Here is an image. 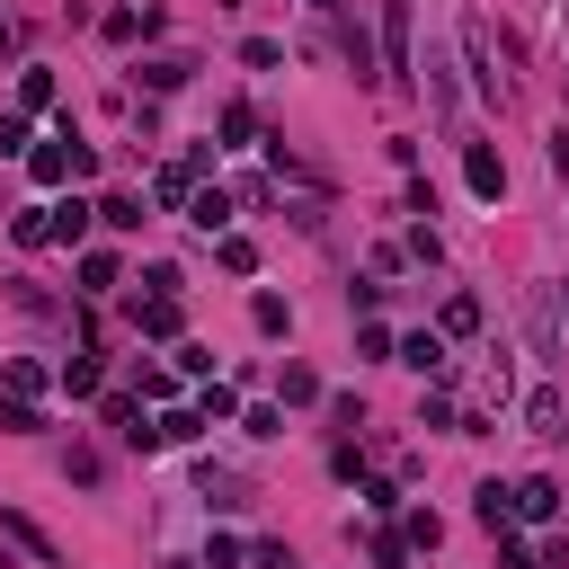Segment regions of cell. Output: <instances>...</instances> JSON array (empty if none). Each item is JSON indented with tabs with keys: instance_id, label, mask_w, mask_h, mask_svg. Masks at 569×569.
<instances>
[{
	"instance_id": "cell-1",
	"label": "cell",
	"mask_w": 569,
	"mask_h": 569,
	"mask_svg": "<svg viewBox=\"0 0 569 569\" xmlns=\"http://www.w3.org/2000/svg\"><path fill=\"white\" fill-rule=\"evenodd\" d=\"M213 160H222V142H196L187 160H169V169L151 178V204H160V213H187V196L204 187V169H213Z\"/></svg>"
},
{
	"instance_id": "cell-2",
	"label": "cell",
	"mask_w": 569,
	"mask_h": 569,
	"mask_svg": "<svg viewBox=\"0 0 569 569\" xmlns=\"http://www.w3.org/2000/svg\"><path fill=\"white\" fill-rule=\"evenodd\" d=\"M409 18H418V0H382V80H409V71H418Z\"/></svg>"
},
{
	"instance_id": "cell-3",
	"label": "cell",
	"mask_w": 569,
	"mask_h": 569,
	"mask_svg": "<svg viewBox=\"0 0 569 569\" xmlns=\"http://www.w3.org/2000/svg\"><path fill=\"white\" fill-rule=\"evenodd\" d=\"M462 178H471L480 204H498V196H507V160H498V142H462Z\"/></svg>"
},
{
	"instance_id": "cell-4",
	"label": "cell",
	"mask_w": 569,
	"mask_h": 569,
	"mask_svg": "<svg viewBox=\"0 0 569 569\" xmlns=\"http://www.w3.org/2000/svg\"><path fill=\"white\" fill-rule=\"evenodd\" d=\"M516 516H525V525H560V516H569V489L533 471V480H516Z\"/></svg>"
},
{
	"instance_id": "cell-5",
	"label": "cell",
	"mask_w": 569,
	"mask_h": 569,
	"mask_svg": "<svg viewBox=\"0 0 569 569\" xmlns=\"http://www.w3.org/2000/svg\"><path fill=\"white\" fill-rule=\"evenodd\" d=\"M391 365H409V373H445V329H409V338H391Z\"/></svg>"
},
{
	"instance_id": "cell-6",
	"label": "cell",
	"mask_w": 569,
	"mask_h": 569,
	"mask_svg": "<svg viewBox=\"0 0 569 569\" xmlns=\"http://www.w3.org/2000/svg\"><path fill=\"white\" fill-rule=\"evenodd\" d=\"M462 71H471V89L498 107V71H489V27H480V18H462Z\"/></svg>"
},
{
	"instance_id": "cell-7",
	"label": "cell",
	"mask_w": 569,
	"mask_h": 569,
	"mask_svg": "<svg viewBox=\"0 0 569 569\" xmlns=\"http://www.w3.org/2000/svg\"><path fill=\"white\" fill-rule=\"evenodd\" d=\"M89 222H98V204H80V196L44 204V240H62V249H80V240H89Z\"/></svg>"
},
{
	"instance_id": "cell-8",
	"label": "cell",
	"mask_w": 569,
	"mask_h": 569,
	"mask_svg": "<svg viewBox=\"0 0 569 569\" xmlns=\"http://www.w3.org/2000/svg\"><path fill=\"white\" fill-rule=\"evenodd\" d=\"M133 329H142V338H178V329H187L178 293H133Z\"/></svg>"
},
{
	"instance_id": "cell-9",
	"label": "cell",
	"mask_w": 569,
	"mask_h": 569,
	"mask_svg": "<svg viewBox=\"0 0 569 569\" xmlns=\"http://www.w3.org/2000/svg\"><path fill=\"white\" fill-rule=\"evenodd\" d=\"M525 427H533L542 445H551V436H569V400H560L551 382H542V391H525Z\"/></svg>"
},
{
	"instance_id": "cell-10",
	"label": "cell",
	"mask_w": 569,
	"mask_h": 569,
	"mask_svg": "<svg viewBox=\"0 0 569 569\" xmlns=\"http://www.w3.org/2000/svg\"><path fill=\"white\" fill-rule=\"evenodd\" d=\"M187 222H196L204 240H222V231H231V196H222V187H196V196H187Z\"/></svg>"
},
{
	"instance_id": "cell-11",
	"label": "cell",
	"mask_w": 569,
	"mask_h": 569,
	"mask_svg": "<svg viewBox=\"0 0 569 569\" xmlns=\"http://www.w3.org/2000/svg\"><path fill=\"white\" fill-rule=\"evenodd\" d=\"M471 516H480L489 533H507V525H516V489H507V480H480V489H471Z\"/></svg>"
},
{
	"instance_id": "cell-12",
	"label": "cell",
	"mask_w": 569,
	"mask_h": 569,
	"mask_svg": "<svg viewBox=\"0 0 569 569\" xmlns=\"http://www.w3.org/2000/svg\"><path fill=\"white\" fill-rule=\"evenodd\" d=\"M98 222H107V231H142L151 213H142V196H133V187H107V196H98Z\"/></svg>"
},
{
	"instance_id": "cell-13",
	"label": "cell",
	"mask_w": 569,
	"mask_h": 569,
	"mask_svg": "<svg viewBox=\"0 0 569 569\" xmlns=\"http://www.w3.org/2000/svg\"><path fill=\"white\" fill-rule=\"evenodd\" d=\"M124 284V258L116 249H80V293H116Z\"/></svg>"
},
{
	"instance_id": "cell-14",
	"label": "cell",
	"mask_w": 569,
	"mask_h": 569,
	"mask_svg": "<svg viewBox=\"0 0 569 569\" xmlns=\"http://www.w3.org/2000/svg\"><path fill=\"white\" fill-rule=\"evenodd\" d=\"M44 382H53V373H44L36 356H9V365H0V391H9V400H44Z\"/></svg>"
},
{
	"instance_id": "cell-15",
	"label": "cell",
	"mask_w": 569,
	"mask_h": 569,
	"mask_svg": "<svg viewBox=\"0 0 569 569\" xmlns=\"http://www.w3.org/2000/svg\"><path fill=\"white\" fill-rule=\"evenodd\" d=\"M276 391H284V409H311V400H320V373H311L302 356H284V365H276Z\"/></svg>"
},
{
	"instance_id": "cell-16",
	"label": "cell",
	"mask_w": 569,
	"mask_h": 569,
	"mask_svg": "<svg viewBox=\"0 0 569 569\" xmlns=\"http://www.w3.org/2000/svg\"><path fill=\"white\" fill-rule=\"evenodd\" d=\"M338 53L356 62V80H373V36H365V27L347 18V9H338Z\"/></svg>"
},
{
	"instance_id": "cell-17",
	"label": "cell",
	"mask_w": 569,
	"mask_h": 569,
	"mask_svg": "<svg viewBox=\"0 0 569 569\" xmlns=\"http://www.w3.org/2000/svg\"><path fill=\"white\" fill-rule=\"evenodd\" d=\"M249 320H258V338H293V302H284V293H258Z\"/></svg>"
},
{
	"instance_id": "cell-18",
	"label": "cell",
	"mask_w": 569,
	"mask_h": 569,
	"mask_svg": "<svg viewBox=\"0 0 569 569\" xmlns=\"http://www.w3.org/2000/svg\"><path fill=\"white\" fill-rule=\"evenodd\" d=\"M436 329H445V338H471V329H480V293H445Z\"/></svg>"
},
{
	"instance_id": "cell-19",
	"label": "cell",
	"mask_w": 569,
	"mask_h": 569,
	"mask_svg": "<svg viewBox=\"0 0 569 569\" xmlns=\"http://www.w3.org/2000/svg\"><path fill=\"white\" fill-rule=\"evenodd\" d=\"M151 427H160V445H196V436H204V409H178V400H169Z\"/></svg>"
},
{
	"instance_id": "cell-20",
	"label": "cell",
	"mask_w": 569,
	"mask_h": 569,
	"mask_svg": "<svg viewBox=\"0 0 569 569\" xmlns=\"http://www.w3.org/2000/svg\"><path fill=\"white\" fill-rule=\"evenodd\" d=\"M213 133H222V151H249V133H258V116H249V98H231Z\"/></svg>"
},
{
	"instance_id": "cell-21",
	"label": "cell",
	"mask_w": 569,
	"mask_h": 569,
	"mask_svg": "<svg viewBox=\"0 0 569 569\" xmlns=\"http://www.w3.org/2000/svg\"><path fill=\"white\" fill-rule=\"evenodd\" d=\"M196 409H204V427H222V418H240V391L204 373V391H196Z\"/></svg>"
},
{
	"instance_id": "cell-22",
	"label": "cell",
	"mask_w": 569,
	"mask_h": 569,
	"mask_svg": "<svg viewBox=\"0 0 569 569\" xmlns=\"http://www.w3.org/2000/svg\"><path fill=\"white\" fill-rule=\"evenodd\" d=\"M53 107V71H18V116H44Z\"/></svg>"
},
{
	"instance_id": "cell-23",
	"label": "cell",
	"mask_w": 569,
	"mask_h": 569,
	"mask_svg": "<svg viewBox=\"0 0 569 569\" xmlns=\"http://www.w3.org/2000/svg\"><path fill=\"white\" fill-rule=\"evenodd\" d=\"M213 258H222L231 276H258V240H240V231H222V240H213Z\"/></svg>"
},
{
	"instance_id": "cell-24",
	"label": "cell",
	"mask_w": 569,
	"mask_h": 569,
	"mask_svg": "<svg viewBox=\"0 0 569 569\" xmlns=\"http://www.w3.org/2000/svg\"><path fill=\"white\" fill-rule=\"evenodd\" d=\"M400 542H409V551H436V542H445V525H436L427 507H409V516H400Z\"/></svg>"
},
{
	"instance_id": "cell-25",
	"label": "cell",
	"mask_w": 569,
	"mask_h": 569,
	"mask_svg": "<svg viewBox=\"0 0 569 569\" xmlns=\"http://www.w3.org/2000/svg\"><path fill=\"white\" fill-rule=\"evenodd\" d=\"M240 560H249L240 533H204V560H196V569H240Z\"/></svg>"
},
{
	"instance_id": "cell-26",
	"label": "cell",
	"mask_w": 569,
	"mask_h": 569,
	"mask_svg": "<svg viewBox=\"0 0 569 569\" xmlns=\"http://www.w3.org/2000/svg\"><path fill=\"white\" fill-rule=\"evenodd\" d=\"M0 436H44V409L36 400H0Z\"/></svg>"
},
{
	"instance_id": "cell-27",
	"label": "cell",
	"mask_w": 569,
	"mask_h": 569,
	"mask_svg": "<svg viewBox=\"0 0 569 569\" xmlns=\"http://www.w3.org/2000/svg\"><path fill=\"white\" fill-rule=\"evenodd\" d=\"M187 71H196V62H142V89L169 98V89H187Z\"/></svg>"
},
{
	"instance_id": "cell-28",
	"label": "cell",
	"mask_w": 569,
	"mask_h": 569,
	"mask_svg": "<svg viewBox=\"0 0 569 569\" xmlns=\"http://www.w3.org/2000/svg\"><path fill=\"white\" fill-rule=\"evenodd\" d=\"M62 391H71V400H98V356H71V365H62Z\"/></svg>"
},
{
	"instance_id": "cell-29",
	"label": "cell",
	"mask_w": 569,
	"mask_h": 569,
	"mask_svg": "<svg viewBox=\"0 0 569 569\" xmlns=\"http://www.w3.org/2000/svg\"><path fill=\"white\" fill-rule=\"evenodd\" d=\"M0 533H9L18 551H36V560H53V542H44V525H27V516H0Z\"/></svg>"
},
{
	"instance_id": "cell-30",
	"label": "cell",
	"mask_w": 569,
	"mask_h": 569,
	"mask_svg": "<svg viewBox=\"0 0 569 569\" xmlns=\"http://www.w3.org/2000/svg\"><path fill=\"white\" fill-rule=\"evenodd\" d=\"M365 560H373V569H409V542H400V533H365Z\"/></svg>"
},
{
	"instance_id": "cell-31",
	"label": "cell",
	"mask_w": 569,
	"mask_h": 569,
	"mask_svg": "<svg viewBox=\"0 0 569 569\" xmlns=\"http://www.w3.org/2000/svg\"><path fill=\"white\" fill-rule=\"evenodd\" d=\"M9 240H18V249H44V204H27V213H9Z\"/></svg>"
},
{
	"instance_id": "cell-32",
	"label": "cell",
	"mask_w": 569,
	"mask_h": 569,
	"mask_svg": "<svg viewBox=\"0 0 569 569\" xmlns=\"http://www.w3.org/2000/svg\"><path fill=\"white\" fill-rule=\"evenodd\" d=\"M418 427H427V436H453V427H462V418H453V400H445V391H436V400H418Z\"/></svg>"
},
{
	"instance_id": "cell-33",
	"label": "cell",
	"mask_w": 569,
	"mask_h": 569,
	"mask_svg": "<svg viewBox=\"0 0 569 569\" xmlns=\"http://www.w3.org/2000/svg\"><path fill=\"white\" fill-rule=\"evenodd\" d=\"M240 62H249V71H276V62H284V44H276V36H249V44H240Z\"/></svg>"
},
{
	"instance_id": "cell-34",
	"label": "cell",
	"mask_w": 569,
	"mask_h": 569,
	"mask_svg": "<svg viewBox=\"0 0 569 569\" xmlns=\"http://www.w3.org/2000/svg\"><path fill=\"white\" fill-rule=\"evenodd\" d=\"M142 400H160V409H169V400H178V373H169V365H142Z\"/></svg>"
},
{
	"instance_id": "cell-35",
	"label": "cell",
	"mask_w": 569,
	"mask_h": 569,
	"mask_svg": "<svg viewBox=\"0 0 569 569\" xmlns=\"http://www.w3.org/2000/svg\"><path fill=\"white\" fill-rule=\"evenodd\" d=\"M240 427L267 445V436H284V409H267V400H258V409H240Z\"/></svg>"
},
{
	"instance_id": "cell-36",
	"label": "cell",
	"mask_w": 569,
	"mask_h": 569,
	"mask_svg": "<svg viewBox=\"0 0 569 569\" xmlns=\"http://www.w3.org/2000/svg\"><path fill=\"white\" fill-rule=\"evenodd\" d=\"M36 142H27V116H0V160H27Z\"/></svg>"
},
{
	"instance_id": "cell-37",
	"label": "cell",
	"mask_w": 569,
	"mask_h": 569,
	"mask_svg": "<svg viewBox=\"0 0 569 569\" xmlns=\"http://www.w3.org/2000/svg\"><path fill=\"white\" fill-rule=\"evenodd\" d=\"M498 560H507V569H542V551H533V542H516V525L498 533Z\"/></svg>"
},
{
	"instance_id": "cell-38",
	"label": "cell",
	"mask_w": 569,
	"mask_h": 569,
	"mask_svg": "<svg viewBox=\"0 0 569 569\" xmlns=\"http://www.w3.org/2000/svg\"><path fill=\"white\" fill-rule=\"evenodd\" d=\"M142 36V9H107V44H133Z\"/></svg>"
},
{
	"instance_id": "cell-39",
	"label": "cell",
	"mask_w": 569,
	"mask_h": 569,
	"mask_svg": "<svg viewBox=\"0 0 569 569\" xmlns=\"http://www.w3.org/2000/svg\"><path fill=\"white\" fill-rule=\"evenodd\" d=\"M356 356H373V365H382V356H391V329H382V320H365V329H356Z\"/></svg>"
},
{
	"instance_id": "cell-40",
	"label": "cell",
	"mask_w": 569,
	"mask_h": 569,
	"mask_svg": "<svg viewBox=\"0 0 569 569\" xmlns=\"http://www.w3.org/2000/svg\"><path fill=\"white\" fill-rule=\"evenodd\" d=\"M178 373H196V382H204V373H213V347H196V338H178Z\"/></svg>"
},
{
	"instance_id": "cell-41",
	"label": "cell",
	"mask_w": 569,
	"mask_h": 569,
	"mask_svg": "<svg viewBox=\"0 0 569 569\" xmlns=\"http://www.w3.org/2000/svg\"><path fill=\"white\" fill-rule=\"evenodd\" d=\"M551 178H569V124L551 133Z\"/></svg>"
},
{
	"instance_id": "cell-42",
	"label": "cell",
	"mask_w": 569,
	"mask_h": 569,
	"mask_svg": "<svg viewBox=\"0 0 569 569\" xmlns=\"http://www.w3.org/2000/svg\"><path fill=\"white\" fill-rule=\"evenodd\" d=\"M9 44H18V27H9V9H0V53H9Z\"/></svg>"
},
{
	"instance_id": "cell-43",
	"label": "cell",
	"mask_w": 569,
	"mask_h": 569,
	"mask_svg": "<svg viewBox=\"0 0 569 569\" xmlns=\"http://www.w3.org/2000/svg\"><path fill=\"white\" fill-rule=\"evenodd\" d=\"M311 9H320V18H338V9H347V0H311Z\"/></svg>"
},
{
	"instance_id": "cell-44",
	"label": "cell",
	"mask_w": 569,
	"mask_h": 569,
	"mask_svg": "<svg viewBox=\"0 0 569 569\" xmlns=\"http://www.w3.org/2000/svg\"><path fill=\"white\" fill-rule=\"evenodd\" d=\"M0 569H18V560H9V542H0Z\"/></svg>"
}]
</instances>
